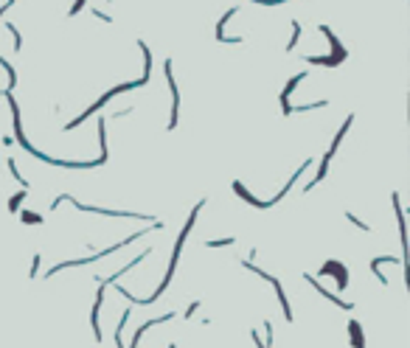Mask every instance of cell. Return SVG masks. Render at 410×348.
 Returning a JSON list of instances; mask_svg holds the SVG:
<instances>
[{
  "mask_svg": "<svg viewBox=\"0 0 410 348\" xmlns=\"http://www.w3.org/2000/svg\"><path fill=\"white\" fill-rule=\"evenodd\" d=\"M85 3H88V0H76V6H73V9H70V14H76V11L82 9V6H85Z\"/></svg>",
  "mask_w": 410,
  "mask_h": 348,
  "instance_id": "obj_2",
  "label": "cell"
},
{
  "mask_svg": "<svg viewBox=\"0 0 410 348\" xmlns=\"http://www.w3.org/2000/svg\"><path fill=\"white\" fill-rule=\"evenodd\" d=\"M26 194H28V188H26V191H20L17 197L11 200V211H17V208H20V202H23V197H26Z\"/></svg>",
  "mask_w": 410,
  "mask_h": 348,
  "instance_id": "obj_1",
  "label": "cell"
}]
</instances>
